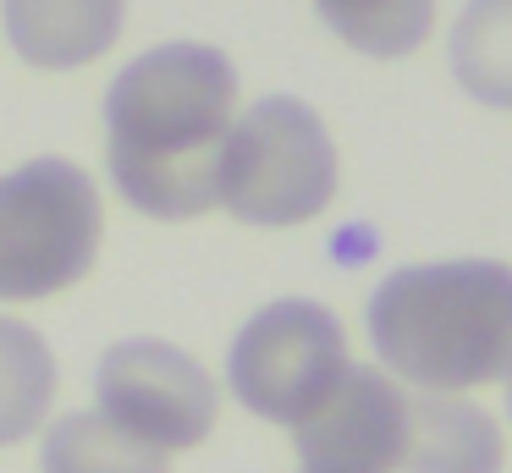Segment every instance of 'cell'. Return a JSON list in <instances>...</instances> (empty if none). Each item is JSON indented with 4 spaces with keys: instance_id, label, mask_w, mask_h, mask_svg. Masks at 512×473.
I'll use <instances>...</instances> for the list:
<instances>
[{
    "instance_id": "cell-3",
    "label": "cell",
    "mask_w": 512,
    "mask_h": 473,
    "mask_svg": "<svg viewBox=\"0 0 512 473\" xmlns=\"http://www.w3.org/2000/svg\"><path fill=\"white\" fill-rule=\"evenodd\" d=\"M342 182L336 143L314 105L270 94L248 105L226 132L215 165V204L243 226H303L325 215Z\"/></svg>"
},
{
    "instance_id": "cell-7",
    "label": "cell",
    "mask_w": 512,
    "mask_h": 473,
    "mask_svg": "<svg viewBox=\"0 0 512 473\" xmlns=\"http://www.w3.org/2000/svg\"><path fill=\"white\" fill-rule=\"evenodd\" d=\"M303 473H402L408 457V391L386 369H358L336 380V391L298 429Z\"/></svg>"
},
{
    "instance_id": "cell-8",
    "label": "cell",
    "mask_w": 512,
    "mask_h": 473,
    "mask_svg": "<svg viewBox=\"0 0 512 473\" xmlns=\"http://www.w3.org/2000/svg\"><path fill=\"white\" fill-rule=\"evenodd\" d=\"M0 22L17 61L39 72H72L122 39L127 0H0Z\"/></svg>"
},
{
    "instance_id": "cell-13",
    "label": "cell",
    "mask_w": 512,
    "mask_h": 473,
    "mask_svg": "<svg viewBox=\"0 0 512 473\" xmlns=\"http://www.w3.org/2000/svg\"><path fill=\"white\" fill-rule=\"evenodd\" d=\"M325 28L369 61H402L435 28V0H314Z\"/></svg>"
},
{
    "instance_id": "cell-6",
    "label": "cell",
    "mask_w": 512,
    "mask_h": 473,
    "mask_svg": "<svg viewBox=\"0 0 512 473\" xmlns=\"http://www.w3.org/2000/svg\"><path fill=\"white\" fill-rule=\"evenodd\" d=\"M94 396L116 429H127L133 440L166 451V457L193 451L221 413V391H215L210 369L193 352L149 336L105 347L100 369H94Z\"/></svg>"
},
{
    "instance_id": "cell-14",
    "label": "cell",
    "mask_w": 512,
    "mask_h": 473,
    "mask_svg": "<svg viewBox=\"0 0 512 473\" xmlns=\"http://www.w3.org/2000/svg\"><path fill=\"white\" fill-rule=\"evenodd\" d=\"M501 380H507V413H512V369H507V374H501Z\"/></svg>"
},
{
    "instance_id": "cell-12",
    "label": "cell",
    "mask_w": 512,
    "mask_h": 473,
    "mask_svg": "<svg viewBox=\"0 0 512 473\" xmlns=\"http://www.w3.org/2000/svg\"><path fill=\"white\" fill-rule=\"evenodd\" d=\"M452 72L468 99L512 110V0H468L452 28Z\"/></svg>"
},
{
    "instance_id": "cell-4",
    "label": "cell",
    "mask_w": 512,
    "mask_h": 473,
    "mask_svg": "<svg viewBox=\"0 0 512 473\" xmlns=\"http://www.w3.org/2000/svg\"><path fill=\"white\" fill-rule=\"evenodd\" d=\"M105 209L83 165L45 154L0 176V303L78 286L100 259Z\"/></svg>"
},
{
    "instance_id": "cell-10",
    "label": "cell",
    "mask_w": 512,
    "mask_h": 473,
    "mask_svg": "<svg viewBox=\"0 0 512 473\" xmlns=\"http://www.w3.org/2000/svg\"><path fill=\"white\" fill-rule=\"evenodd\" d=\"M56 352L34 325L0 314V446L28 440L56 407Z\"/></svg>"
},
{
    "instance_id": "cell-11",
    "label": "cell",
    "mask_w": 512,
    "mask_h": 473,
    "mask_svg": "<svg viewBox=\"0 0 512 473\" xmlns=\"http://www.w3.org/2000/svg\"><path fill=\"white\" fill-rule=\"evenodd\" d=\"M39 468L45 473H171V457L133 440L127 429H116L94 407V413H61L45 429Z\"/></svg>"
},
{
    "instance_id": "cell-1",
    "label": "cell",
    "mask_w": 512,
    "mask_h": 473,
    "mask_svg": "<svg viewBox=\"0 0 512 473\" xmlns=\"http://www.w3.org/2000/svg\"><path fill=\"white\" fill-rule=\"evenodd\" d=\"M237 121V66L215 44H160L105 94L111 182L138 215L193 220L215 209V165Z\"/></svg>"
},
{
    "instance_id": "cell-2",
    "label": "cell",
    "mask_w": 512,
    "mask_h": 473,
    "mask_svg": "<svg viewBox=\"0 0 512 473\" xmlns=\"http://www.w3.org/2000/svg\"><path fill=\"white\" fill-rule=\"evenodd\" d=\"M369 341L391 380L474 391L512 369V264H402L369 297Z\"/></svg>"
},
{
    "instance_id": "cell-5",
    "label": "cell",
    "mask_w": 512,
    "mask_h": 473,
    "mask_svg": "<svg viewBox=\"0 0 512 473\" xmlns=\"http://www.w3.org/2000/svg\"><path fill=\"white\" fill-rule=\"evenodd\" d=\"M347 330L325 303L281 297L265 303L226 352V385L265 424L298 429L347 374Z\"/></svg>"
},
{
    "instance_id": "cell-9",
    "label": "cell",
    "mask_w": 512,
    "mask_h": 473,
    "mask_svg": "<svg viewBox=\"0 0 512 473\" xmlns=\"http://www.w3.org/2000/svg\"><path fill=\"white\" fill-rule=\"evenodd\" d=\"M507 440L485 407L446 391L408 396V457L402 473H501Z\"/></svg>"
}]
</instances>
